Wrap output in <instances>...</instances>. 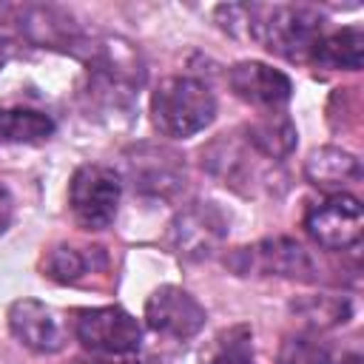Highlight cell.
<instances>
[{"mask_svg": "<svg viewBox=\"0 0 364 364\" xmlns=\"http://www.w3.org/2000/svg\"><path fill=\"white\" fill-rule=\"evenodd\" d=\"M216 17L290 63H313L324 37V17L310 6H219Z\"/></svg>", "mask_w": 364, "mask_h": 364, "instance_id": "cell-1", "label": "cell"}, {"mask_svg": "<svg viewBox=\"0 0 364 364\" xmlns=\"http://www.w3.org/2000/svg\"><path fill=\"white\" fill-rule=\"evenodd\" d=\"M216 117L213 91L196 77H165L151 94V122L162 136L185 139L205 131Z\"/></svg>", "mask_w": 364, "mask_h": 364, "instance_id": "cell-2", "label": "cell"}, {"mask_svg": "<svg viewBox=\"0 0 364 364\" xmlns=\"http://www.w3.org/2000/svg\"><path fill=\"white\" fill-rule=\"evenodd\" d=\"M122 179L114 168L91 162L80 165L68 182V205L80 228L105 230L119 210Z\"/></svg>", "mask_w": 364, "mask_h": 364, "instance_id": "cell-3", "label": "cell"}, {"mask_svg": "<svg viewBox=\"0 0 364 364\" xmlns=\"http://www.w3.org/2000/svg\"><path fill=\"white\" fill-rule=\"evenodd\" d=\"M77 341L97 355H131L142 344L139 321L122 307H85L71 318Z\"/></svg>", "mask_w": 364, "mask_h": 364, "instance_id": "cell-4", "label": "cell"}, {"mask_svg": "<svg viewBox=\"0 0 364 364\" xmlns=\"http://www.w3.org/2000/svg\"><path fill=\"white\" fill-rule=\"evenodd\" d=\"M228 236V216L213 202H193L179 210L168 228V247L182 262L210 259Z\"/></svg>", "mask_w": 364, "mask_h": 364, "instance_id": "cell-5", "label": "cell"}, {"mask_svg": "<svg viewBox=\"0 0 364 364\" xmlns=\"http://www.w3.org/2000/svg\"><path fill=\"white\" fill-rule=\"evenodd\" d=\"M364 228V210L361 202L350 193H333L304 213V230L310 239L327 250H344L353 247L361 239Z\"/></svg>", "mask_w": 364, "mask_h": 364, "instance_id": "cell-6", "label": "cell"}, {"mask_svg": "<svg viewBox=\"0 0 364 364\" xmlns=\"http://www.w3.org/2000/svg\"><path fill=\"white\" fill-rule=\"evenodd\" d=\"M205 321H208V313L196 301V296H191L176 284L156 287L145 301V324L159 336L185 341V338H193L205 327Z\"/></svg>", "mask_w": 364, "mask_h": 364, "instance_id": "cell-7", "label": "cell"}, {"mask_svg": "<svg viewBox=\"0 0 364 364\" xmlns=\"http://www.w3.org/2000/svg\"><path fill=\"white\" fill-rule=\"evenodd\" d=\"M228 85L242 102H247L253 108H262L264 114L279 111L293 97L290 77L284 71L267 65V63H259V60H242V63L230 65Z\"/></svg>", "mask_w": 364, "mask_h": 364, "instance_id": "cell-8", "label": "cell"}, {"mask_svg": "<svg viewBox=\"0 0 364 364\" xmlns=\"http://www.w3.org/2000/svg\"><path fill=\"white\" fill-rule=\"evenodd\" d=\"M9 330L11 336L28 347L31 353L51 355L65 347V327L60 316L37 299H17L9 307Z\"/></svg>", "mask_w": 364, "mask_h": 364, "instance_id": "cell-9", "label": "cell"}, {"mask_svg": "<svg viewBox=\"0 0 364 364\" xmlns=\"http://www.w3.org/2000/svg\"><path fill=\"white\" fill-rule=\"evenodd\" d=\"M239 259H245V264H239V273H264V276H284V279H307L313 273V262L307 256V250L287 236H273V239H262L253 247H242Z\"/></svg>", "mask_w": 364, "mask_h": 364, "instance_id": "cell-10", "label": "cell"}, {"mask_svg": "<svg viewBox=\"0 0 364 364\" xmlns=\"http://www.w3.org/2000/svg\"><path fill=\"white\" fill-rule=\"evenodd\" d=\"M304 176L313 188L333 196V193H344L350 185H355L361 179V162L350 151H341L336 145H324L307 156Z\"/></svg>", "mask_w": 364, "mask_h": 364, "instance_id": "cell-11", "label": "cell"}, {"mask_svg": "<svg viewBox=\"0 0 364 364\" xmlns=\"http://www.w3.org/2000/svg\"><path fill=\"white\" fill-rule=\"evenodd\" d=\"M148 154H136L134 159H128L131 168V179L134 188L154 193V196H171L173 191H179V185H185V171L179 168L176 156L168 151H154L145 148Z\"/></svg>", "mask_w": 364, "mask_h": 364, "instance_id": "cell-12", "label": "cell"}, {"mask_svg": "<svg viewBox=\"0 0 364 364\" xmlns=\"http://www.w3.org/2000/svg\"><path fill=\"white\" fill-rule=\"evenodd\" d=\"M245 139L253 151H259L262 156L267 159H284L293 154L296 142H299V134H296V125L287 114L282 111H267L264 117H259L256 122H250L245 128Z\"/></svg>", "mask_w": 364, "mask_h": 364, "instance_id": "cell-13", "label": "cell"}, {"mask_svg": "<svg viewBox=\"0 0 364 364\" xmlns=\"http://www.w3.org/2000/svg\"><path fill=\"white\" fill-rule=\"evenodd\" d=\"M313 63L330 65V68H344V71H358L364 63V28L361 26H347L333 34H324Z\"/></svg>", "mask_w": 364, "mask_h": 364, "instance_id": "cell-14", "label": "cell"}, {"mask_svg": "<svg viewBox=\"0 0 364 364\" xmlns=\"http://www.w3.org/2000/svg\"><path fill=\"white\" fill-rule=\"evenodd\" d=\"M54 134V119L31 108H0V142L37 145Z\"/></svg>", "mask_w": 364, "mask_h": 364, "instance_id": "cell-15", "label": "cell"}, {"mask_svg": "<svg viewBox=\"0 0 364 364\" xmlns=\"http://www.w3.org/2000/svg\"><path fill=\"white\" fill-rule=\"evenodd\" d=\"M94 256H100V247H74V245H57L48 250L43 270L48 279L60 284H74L80 282L88 267H94Z\"/></svg>", "mask_w": 364, "mask_h": 364, "instance_id": "cell-16", "label": "cell"}, {"mask_svg": "<svg viewBox=\"0 0 364 364\" xmlns=\"http://www.w3.org/2000/svg\"><path fill=\"white\" fill-rule=\"evenodd\" d=\"M293 310L310 324V327H336V324H344L353 313L350 301L347 299H338V296H307L301 301L293 304Z\"/></svg>", "mask_w": 364, "mask_h": 364, "instance_id": "cell-17", "label": "cell"}, {"mask_svg": "<svg viewBox=\"0 0 364 364\" xmlns=\"http://www.w3.org/2000/svg\"><path fill=\"white\" fill-rule=\"evenodd\" d=\"M205 364H253V347H250V330L233 327L216 338V350Z\"/></svg>", "mask_w": 364, "mask_h": 364, "instance_id": "cell-18", "label": "cell"}, {"mask_svg": "<svg viewBox=\"0 0 364 364\" xmlns=\"http://www.w3.org/2000/svg\"><path fill=\"white\" fill-rule=\"evenodd\" d=\"M279 364H333V358L313 336H287L279 350Z\"/></svg>", "mask_w": 364, "mask_h": 364, "instance_id": "cell-19", "label": "cell"}, {"mask_svg": "<svg viewBox=\"0 0 364 364\" xmlns=\"http://www.w3.org/2000/svg\"><path fill=\"white\" fill-rule=\"evenodd\" d=\"M11 216H14V202H11V193L0 185V233H6V228L11 225Z\"/></svg>", "mask_w": 364, "mask_h": 364, "instance_id": "cell-20", "label": "cell"}, {"mask_svg": "<svg viewBox=\"0 0 364 364\" xmlns=\"http://www.w3.org/2000/svg\"><path fill=\"white\" fill-rule=\"evenodd\" d=\"M338 364H361V355H347V358H341Z\"/></svg>", "mask_w": 364, "mask_h": 364, "instance_id": "cell-21", "label": "cell"}]
</instances>
